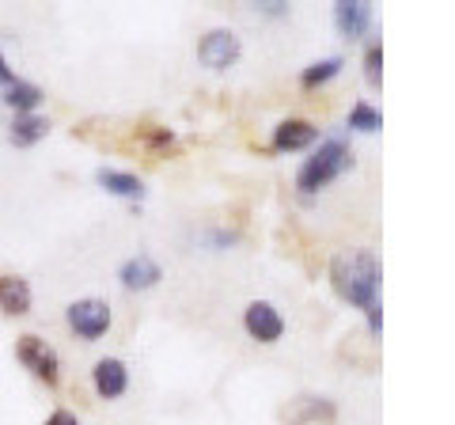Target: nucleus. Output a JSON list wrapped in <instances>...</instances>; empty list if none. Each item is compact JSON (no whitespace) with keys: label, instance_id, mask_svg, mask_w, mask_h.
<instances>
[{"label":"nucleus","instance_id":"obj_1","mask_svg":"<svg viewBox=\"0 0 455 425\" xmlns=\"http://www.w3.org/2000/svg\"><path fill=\"white\" fill-rule=\"evenodd\" d=\"M331 285L341 301H349L353 308L368 311L379 293V262L372 251H361V247H349V251H338L331 259Z\"/></svg>","mask_w":455,"mask_h":425},{"label":"nucleus","instance_id":"obj_2","mask_svg":"<svg viewBox=\"0 0 455 425\" xmlns=\"http://www.w3.org/2000/svg\"><path fill=\"white\" fill-rule=\"evenodd\" d=\"M353 167V156L341 140H323L315 156H307L304 167L296 172V190L300 194H319L326 190L338 175H346Z\"/></svg>","mask_w":455,"mask_h":425},{"label":"nucleus","instance_id":"obj_3","mask_svg":"<svg viewBox=\"0 0 455 425\" xmlns=\"http://www.w3.org/2000/svg\"><path fill=\"white\" fill-rule=\"evenodd\" d=\"M16 357L23 368H31V376L42 380L46 388L61 384V361H57V349L38 334H20L16 338Z\"/></svg>","mask_w":455,"mask_h":425},{"label":"nucleus","instance_id":"obj_4","mask_svg":"<svg viewBox=\"0 0 455 425\" xmlns=\"http://www.w3.org/2000/svg\"><path fill=\"white\" fill-rule=\"evenodd\" d=\"M68 327H73L76 338L84 342H99L107 331H110V304L99 301V296H84V301H73L65 311Z\"/></svg>","mask_w":455,"mask_h":425},{"label":"nucleus","instance_id":"obj_5","mask_svg":"<svg viewBox=\"0 0 455 425\" xmlns=\"http://www.w3.org/2000/svg\"><path fill=\"white\" fill-rule=\"evenodd\" d=\"M239 53H243V46H239V35L228 31V27H217V31H209L202 42H197V61H202L205 68H212V73L232 68L239 61Z\"/></svg>","mask_w":455,"mask_h":425},{"label":"nucleus","instance_id":"obj_6","mask_svg":"<svg viewBox=\"0 0 455 425\" xmlns=\"http://www.w3.org/2000/svg\"><path fill=\"white\" fill-rule=\"evenodd\" d=\"M243 327H247V334L254 338V342L274 346L277 338L284 334V319H281V311L269 304V301H254L243 311Z\"/></svg>","mask_w":455,"mask_h":425},{"label":"nucleus","instance_id":"obj_7","mask_svg":"<svg viewBox=\"0 0 455 425\" xmlns=\"http://www.w3.org/2000/svg\"><path fill=\"white\" fill-rule=\"evenodd\" d=\"M334 27L346 42H357L372 27V4L368 0H338L334 4Z\"/></svg>","mask_w":455,"mask_h":425},{"label":"nucleus","instance_id":"obj_8","mask_svg":"<svg viewBox=\"0 0 455 425\" xmlns=\"http://www.w3.org/2000/svg\"><path fill=\"white\" fill-rule=\"evenodd\" d=\"M92 384H95L99 399H122V395L130 391V368L118 357H103L92 368Z\"/></svg>","mask_w":455,"mask_h":425},{"label":"nucleus","instance_id":"obj_9","mask_svg":"<svg viewBox=\"0 0 455 425\" xmlns=\"http://www.w3.org/2000/svg\"><path fill=\"white\" fill-rule=\"evenodd\" d=\"M160 277H164V266L152 259V254H133V259H125L122 262V270H118V281L130 293H145V289H156L160 285Z\"/></svg>","mask_w":455,"mask_h":425},{"label":"nucleus","instance_id":"obj_10","mask_svg":"<svg viewBox=\"0 0 455 425\" xmlns=\"http://www.w3.org/2000/svg\"><path fill=\"white\" fill-rule=\"evenodd\" d=\"M319 130L307 118H284L274 125V148L277 152H300L307 145H315Z\"/></svg>","mask_w":455,"mask_h":425},{"label":"nucleus","instance_id":"obj_11","mask_svg":"<svg viewBox=\"0 0 455 425\" xmlns=\"http://www.w3.org/2000/svg\"><path fill=\"white\" fill-rule=\"evenodd\" d=\"M0 311L4 316H27L31 311V285L20 274H0Z\"/></svg>","mask_w":455,"mask_h":425},{"label":"nucleus","instance_id":"obj_12","mask_svg":"<svg viewBox=\"0 0 455 425\" xmlns=\"http://www.w3.org/2000/svg\"><path fill=\"white\" fill-rule=\"evenodd\" d=\"M46 133H50V118H42V115H16V122H12V130H8V140L16 148H31Z\"/></svg>","mask_w":455,"mask_h":425},{"label":"nucleus","instance_id":"obj_13","mask_svg":"<svg viewBox=\"0 0 455 425\" xmlns=\"http://www.w3.org/2000/svg\"><path fill=\"white\" fill-rule=\"evenodd\" d=\"M95 179H99V187L114 197H130V202H140V197H145V182L130 172H110V167H103Z\"/></svg>","mask_w":455,"mask_h":425},{"label":"nucleus","instance_id":"obj_14","mask_svg":"<svg viewBox=\"0 0 455 425\" xmlns=\"http://www.w3.org/2000/svg\"><path fill=\"white\" fill-rule=\"evenodd\" d=\"M0 99H4L16 115H35V107L42 103V88H38V84H31V80H12Z\"/></svg>","mask_w":455,"mask_h":425},{"label":"nucleus","instance_id":"obj_15","mask_svg":"<svg viewBox=\"0 0 455 425\" xmlns=\"http://www.w3.org/2000/svg\"><path fill=\"white\" fill-rule=\"evenodd\" d=\"M341 58H323V61H315V65H307L304 73H300V88H323L326 80H334L338 73H341Z\"/></svg>","mask_w":455,"mask_h":425},{"label":"nucleus","instance_id":"obj_16","mask_svg":"<svg viewBox=\"0 0 455 425\" xmlns=\"http://www.w3.org/2000/svg\"><path fill=\"white\" fill-rule=\"evenodd\" d=\"M379 122H383V118H379V110H376L372 103H357V107L349 110V125H353L357 133H376Z\"/></svg>","mask_w":455,"mask_h":425},{"label":"nucleus","instance_id":"obj_17","mask_svg":"<svg viewBox=\"0 0 455 425\" xmlns=\"http://www.w3.org/2000/svg\"><path fill=\"white\" fill-rule=\"evenodd\" d=\"M364 80L372 84V88L383 84V42H368V50H364Z\"/></svg>","mask_w":455,"mask_h":425},{"label":"nucleus","instance_id":"obj_18","mask_svg":"<svg viewBox=\"0 0 455 425\" xmlns=\"http://www.w3.org/2000/svg\"><path fill=\"white\" fill-rule=\"evenodd\" d=\"M46 425H80V418L68 414V410H53V414L46 418Z\"/></svg>","mask_w":455,"mask_h":425},{"label":"nucleus","instance_id":"obj_19","mask_svg":"<svg viewBox=\"0 0 455 425\" xmlns=\"http://www.w3.org/2000/svg\"><path fill=\"white\" fill-rule=\"evenodd\" d=\"M12 80H16V76H12V68H8V61H4V53H0V88H8Z\"/></svg>","mask_w":455,"mask_h":425}]
</instances>
